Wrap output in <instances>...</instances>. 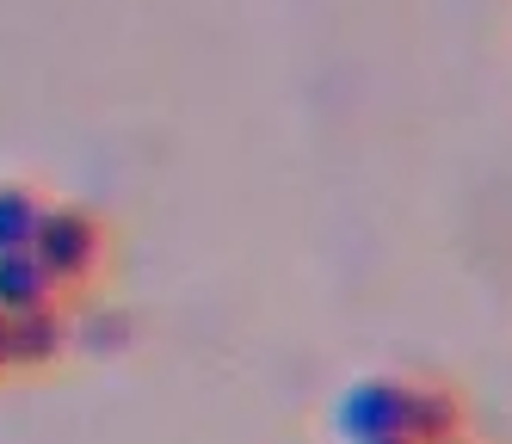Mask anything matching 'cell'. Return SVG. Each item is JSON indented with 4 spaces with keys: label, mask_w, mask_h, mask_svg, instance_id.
Segmentation results:
<instances>
[{
    "label": "cell",
    "mask_w": 512,
    "mask_h": 444,
    "mask_svg": "<svg viewBox=\"0 0 512 444\" xmlns=\"http://www.w3.org/2000/svg\"><path fill=\"white\" fill-rule=\"evenodd\" d=\"M62 296V284L44 272V259L31 253V247H13V253H0V315H31V309H50Z\"/></svg>",
    "instance_id": "obj_4"
},
{
    "label": "cell",
    "mask_w": 512,
    "mask_h": 444,
    "mask_svg": "<svg viewBox=\"0 0 512 444\" xmlns=\"http://www.w3.org/2000/svg\"><path fill=\"white\" fill-rule=\"evenodd\" d=\"M44 216H50V204L31 192V185H0V253L31 247L44 229Z\"/></svg>",
    "instance_id": "obj_6"
},
{
    "label": "cell",
    "mask_w": 512,
    "mask_h": 444,
    "mask_svg": "<svg viewBox=\"0 0 512 444\" xmlns=\"http://www.w3.org/2000/svg\"><path fill=\"white\" fill-rule=\"evenodd\" d=\"M31 253L44 259V272L62 290H75V284H87L105 266V222L93 210H81V204H50V216H44L38 241H31Z\"/></svg>",
    "instance_id": "obj_1"
},
{
    "label": "cell",
    "mask_w": 512,
    "mask_h": 444,
    "mask_svg": "<svg viewBox=\"0 0 512 444\" xmlns=\"http://www.w3.org/2000/svg\"><path fill=\"white\" fill-rule=\"evenodd\" d=\"M13 370V346H7V315H0V377Z\"/></svg>",
    "instance_id": "obj_7"
},
{
    "label": "cell",
    "mask_w": 512,
    "mask_h": 444,
    "mask_svg": "<svg viewBox=\"0 0 512 444\" xmlns=\"http://www.w3.org/2000/svg\"><path fill=\"white\" fill-rule=\"evenodd\" d=\"M469 426V407L457 389L445 383H414L408 389V438L414 444H445V438H463Z\"/></svg>",
    "instance_id": "obj_5"
},
{
    "label": "cell",
    "mask_w": 512,
    "mask_h": 444,
    "mask_svg": "<svg viewBox=\"0 0 512 444\" xmlns=\"http://www.w3.org/2000/svg\"><path fill=\"white\" fill-rule=\"evenodd\" d=\"M445 444H475V438H469V432H463V438H445Z\"/></svg>",
    "instance_id": "obj_9"
},
{
    "label": "cell",
    "mask_w": 512,
    "mask_h": 444,
    "mask_svg": "<svg viewBox=\"0 0 512 444\" xmlns=\"http://www.w3.org/2000/svg\"><path fill=\"white\" fill-rule=\"evenodd\" d=\"M377 444H414V438H377Z\"/></svg>",
    "instance_id": "obj_8"
},
{
    "label": "cell",
    "mask_w": 512,
    "mask_h": 444,
    "mask_svg": "<svg viewBox=\"0 0 512 444\" xmlns=\"http://www.w3.org/2000/svg\"><path fill=\"white\" fill-rule=\"evenodd\" d=\"M7 346H13V370H50V364L68 358V346H75V321H68L62 303L13 315L7 321Z\"/></svg>",
    "instance_id": "obj_3"
},
{
    "label": "cell",
    "mask_w": 512,
    "mask_h": 444,
    "mask_svg": "<svg viewBox=\"0 0 512 444\" xmlns=\"http://www.w3.org/2000/svg\"><path fill=\"white\" fill-rule=\"evenodd\" d=\"M408 389L401 377H358L334 401V432L346 444H377V438H408Z\"/></svg>",
    "instance_id": "obj_2"
}]
</instances>
